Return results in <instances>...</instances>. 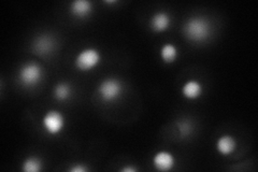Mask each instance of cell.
<instances>
[{
    "label": "cell",
    "mask_w": 258,
    "mask_h": 172,
    "mask_svg": "<svg viewBox=\"0 0 258 172\" xmlns=\"http://www.w3.org/2000/svg\"><path fill=\"white\" fill-rule=\"evenodd\" d=\"M159 56H160V60L163 61V63L170 65L175 63V61L177 60L179 51H177V47L173 43H165L160 47Z\"/></svg>",
    "instance_id": "4fadbf2b"
},
{
    "label": "cell",
    "mask_w": 258,
    "mask_h": 172,
    "mask_svg": "<svg viewBox=\"0 0 258 172\" xmlns=\"http://www.w3.org/2000/svg\"><path fill=\"white\" fill-rule=\"evenodd\" d=\"M43 168V161L41 158L31 155L22 162V170L24 172H39Z\"/></svg>",
    "instance_id": "5bb4252c"
},
{
    "label": "cell",
    "mask_w": 258,
    "mask_h": 172,
    "mask_svg": "<svg viewBox=\"0 0 258 172\" xmlns=\"http://www.w3.org/2000/svg\"><path fill=\"white\" fill-rule=\"evenodd\" d=\"M101 62V54L95 47H85L81 50L75 59V66L79 71L90 72L98 67Z\"/></svg>",
    "instance_id": "277c9868"
},
{
    "label": "cell",
    "mask_w": 258,
    "mask_h": 172,
    "mask_svg": "<svg viewBox=\"0 0 258 172\" xmlns=\"http://www.w3.org/2000/svg\"><path fill=\"white\" fill-rule=\"evenodd\" d=\"M88 170H90L88 169V167L83 165V163H75L74 166L68 169V171H70V172H86Z\"/></svg>",
    "instance_id": "2e32d148"
},
{
    "label": "cell",
    "mask_w": 258,
    "mask_h": 172,
    "mask_svg": "<svg viewBox=\"0 0 258 172\" xmlns=\"http://www.w3.org/2000/svg\"><path fill=\"white\" fill-rule=\"evenodd\" d=\"M171 16L168 12L157 11L150 18L149 25L153 31L159 34V32H164L169 29L171 26Z\"/></svg>",
    "instance_id": "ba28073f"
},
{
    "label": "cell",
    "mask_w": 258,
    "mask_h": 172,
    "mask_svg": "<svg viewBox=\"0 0 258 172\" xmlns=\"http://www.w3.org/2000/svg\"><path fill=\"white\" fill-rule=\"evenodd\" d=\"M120 171H122V172H136L137 168L132 167V166H126V167L120 169Z\"/></svg>",
    "instance_id": "e0dca14e"
},
{
    "label": "cell",
    "mask_w": 258,
    "mask_h": 172,
    "mask_svg": "<svg viewBox=\"0 0 258 172\" xmlns=\"http://www.w3.org/2000/svg\"><path fill=\"white\" fill-rule=\"evenodd\" d=\"M32 51L40 56L50 55L55 48V41L53 37L48 35L38 36L32 42Z\"/></svg>",
    "instance_id": "9c48e42d"
},
{
    "label": "cell",
    "mask_w": 258,
    "mask_h": 172,
    "mask_svg": "<svg viewBox=\"0 0 258 172\" xmlns=\"http://www.w3.org/2000/svg\"><path fill=\"white\" fill-rule=\"evenodd\" d=\"M93 11V3L90 0H75L69 6L70 14L78 20H85L90 18Z\"/></svg>",
    "instance_id": "8992f818"
},
{
    "label": "cell",
    "mask_w": 258,
    "mask_h": 172,
    "mask_svg": "<svg viewBox=\"0 0 258 172\" xmlns=\"http://www.w3.org/2000/svg\"><path fill=\"white\" fill-rule=\"evenodd\" d=\"M237 140L231 135H223L216 140V150L223 156H229L237 150Z\"/></svg>",
    "instance_id": "8fae6325"
},
{
    "label": "cell",
    "mask_w": 258,
    "mask_h": 172,
    "mask_svg": "<svg viewBox=\"0 0 258 172\" xmlns=\"http://www.w3.org/2000/svg\"><path fill=\"white\" fill-rule=\"evenodd\" d=\"M124 83L122 80L114 77L103 79L97 86V95L102 102L112 103L117 101L124 93Z\"/></svg>",
    "instance_id": "3957f363"
},
{
    "label": "cell",
    "mask_w": 258,
    "mask_h": 172,
    "mask_svg": "<svg viewBox=\"0 0 258 172\" xmlns=\"http://www.w3.org/2000/svg\"><path fill=\"white\" fill-rule=\"evenodd\" d=\"M44 78V70L37 62L24 63L18 72L19 84L27 89L37 87L41 84Z\"/></svg>",
    "instance_id": "7a4b0ae2"
},
{
    "label": "cell",
    "mask_w": 258,
    "mask_h": 172,
    "mask_svg": "<svg viewBox=\"0 0 258 172\" xmlns=\"http://www.w3.org/2000/svg\"><path fill=\"white\" fill-rule=\"evenodd\" d=\"M153 166L158 171H170L175 166L174 155L169 151H159L157 152L152 159Z\"/></svg>",
    "instance_id": "52a82bcc"
},
{
    "label": "cell",
    "mask_w": 258,
    "mask_h": 172,
    "mask_svg": "<svg viewBox=\"0 0 258 172\" xmlns=\"http://www.w3.org/2000/svg\"><path fill=\"white\" fill-rule=\"evenodd\" d=\"M176 132L181 139H186L191 136L194 132V125L190 120L182 119L176 122Z\"/></svg>",
    "instance_id": "9a60e30c"
},
{
    "label": "cell",
    "mask_w": 258,
    "mask_h": 172,
    "mask_svg": "<svg viewBox=\"0 0 258 172\" xmlns=\"http://www.w3.org/2000/svg\"><path fill=\"white\" fill-rule=\"evenodd\" d=\"M182 31L191 42H205L212 34V24L205 16H192L184 23Z\"/></svg>",
    "instance_id": "6da1fadb"
},
{
    "label": "cell",
    "mask_w": 258,
    "mask_h": 172,
    "mask_svg": "<svg viewBox=\"0 0 258 172\" xmlns=\"http://www.w3.org/2000/svg\"><path fill=\"white\" fill-rule=\"evenodd\" d=\"M74 95V87L66 81L58 82L53 88V97L57 101H68Z\"/></svg>",
    "instance_id": "7c38bea8"
},
{
    "label": "cell",
    "mask_w": 258,
    "mask_h": 172,
    "mask_svg": "<svg viewBox=\"0 0 258 172\" xmlns=\"http://www.w3.org/2000/svg\"><path fill=\"white\" fill-rule=\"evenodd\" d=\"M41 125L47 135L57 136L66 126V119L58 110H48L41 120Z\"/></svg>",
    "instance_id": "5b68a950"
},
{
    "label": "cell",
    "mask_w": 258,
    "mask_h": 172,
    "mask_svg": "<svg viewBox=\"0 0 258 172\" xmlns=\"http://www.w3.org/2000/svg\"><path fill=\"white\" fill-rule=\"evenodd\" d=\"M182 95L188 100H196L204 94V85L198 80H188L182 86Z\"/></svg>",
    "instance_id": "30bf717a"
},
{
    "label": "cell",
    "mask_w": 258,
    "mask_h": 172,
    "mask_svg": "<svg viewBox=\"0 0 258 172\" xmlns=\"http://www.w3.org/2000/svg\"><path fill=\"white\" fill-rule=\"evenodd\" d=\"M104 4H107V5H115V4H118V2L117 0H106V2H104Z\"/></svg>",
    "instance_id": "ac0fdd59"
}]
</instances>
